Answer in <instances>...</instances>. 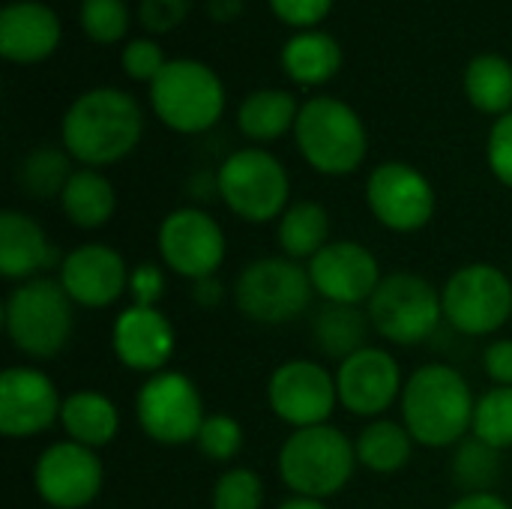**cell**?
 <instances>
[{
    "instance_id": "44",
    "label": "cell",
    "mask_w": 512,
    "mask_h": 509,
    "mask_svg": "<svg viewBox=\"0 0 512 509\" xmlns=\"http://www.w3.org/2000/svg\"><path fill=\"white\" fill-rule=\"evenodd\" d=\"M447 509H512L501 495L495 492H474V495H462L459 501H453Z\"/></svg>"
},
{
    "instance_id": "3",
    "label": "cell",
    "mask_w": 512,
    "mask_h": 509,
    "mask_svg": "<svg viewBox=\"0 0 512 509\" xmlns=\"http://www.w3.org/2000/svg\"><path fill=\"white\" fill-rule=\"evenodd\" d=\"M354 441L336 426L297 429L285 438L279 450V477L282 483L303 498L327 501L339 495L357 468Z\"/></svg>"
},
{
    "instance_id": "37",
    "label": "cell",
    "mask_w": 512,
    "mask_h": 509,
    "mask_svg": "<svg viewBox=\"0 0 512 509\" xmlns=\"http://www.w3.org/2000/svg\"><path fill=\"white\" fill-rule=\"evenodd\" d=\"M165 54L156 42L150 39H132L126 48H123V69L129 78L135 81H156V75L165 69Z\"/></svg>"
},
{
    "instance_id": "29",
    "label": "cell",
    "mask_w": 512,
    "mask_h": 509,
    "mask_svg": "<svg viewBox=\"0 0 512 509\" xmlns=\"http://www.w3.org/2000/svg\"><path fill=\"white\" fill-rule=\"evenodd\" d=\"M297 99L288 90H255L237 111L240 132L252 141H276L297 123Z\"/></svg>"
},
{
    "instance_id": "20",
    "label": "cell",
    "mask_w": 512,
    "mask_h": 509,
    "mask_svg": "<svg viewBox=\"0 0 512 509\" xmlns=\"http://www.w3.org/2000/svg\"><path fill=\"white\" fill-rule=\"evenodd\" d=\"M114 357L144 375H156L174 354V327L159 306H126L111 327Z\"/></svg>"
},
{
    "instance_id": "13",
    "label": "cell",
    "mask_w": 512,
    "mask_h": 509,
    "mask_svg": "<svg viewBox=\"0 0 512 509\" xmlns=\"http://www.w3.org/2000/svg\"><path fill=\"white\" fill-rule=\"evenodd\" d=\"M102 462L96 450L75 441H57L45 447L33 465V486L42 504L51 509L90 507L102 492Z\"/></svg>"
},
{
    "instance_id": "11",
    "label": "cell",
    "mask_w": 512,
    "mask_h": 509,
    "mask_svg": "<svg viewBox=\"0 0 512 509\" xmlns=\"http://www.w3.org/2000/svg\"><path fill=\"white\" fill-rule=\"evenodd\" d=\"M135 417L144 435L162 447L192 444L207 420L195 381L171 369H162L144 381L135 396Z\"/></svg>"
},
{
    "instance_id": "9",
    "label": "cell",
    "mask_w": 512,
    "mask_h": 509,
    "mask_svg": "<svg viewBox=\"0 0 512 509\" xmlns=\"http://www.w3.org/2000/svg\"><path fill=\"white\" fill-rule=\"evenodd\" d=\"M372 330L393 345H420L444 321L441 291L417 273H390L366 303Z\"/></svg>"
},
{
    "instance_id": "15",
    "label": "cell",
    "mask_w": 512,
    "mask_h": 509,
    "mask_svg": "<svg viewBox=\"0 0 512 509\" xmlns=\"http://www.w3.org/2000/svg\"><path fill=\"white\" fill-rule=\"evenodd\" d=\"M267 402H270V411L282 423H288L294 432L324 426L339 402L336 378L321 363H312L303 357L288 360L270 375Z\"/></svg>"
},
{
    "instance_id": "43",
    "label": "cell",
    "mask_w": 512,
    "mask_h": 509,
    "mask_svg": "<svg viewBox=\"0 0 512 509\" xmlns=\"http://www.w3.org/2000/svg\"><path fill=\"white\" fill-rule=\"evenodd\" d=\"M222 297H225V288H222V282H219L216 276H207V279L192 282V300H195L201 309H213V306H219V303H222Z\"/></svg>"
},
{
    "instance_id": "19",
    "label": "cell",
    "mask_w": 512,
    "mask_h": 509,
    "mask_svg": "<svg viewBox=\"0 0 512 509\" xmlns=\"http://www.w3.org/2000/svg\"><path fill=\"white\" fill-rule=\"evenodd\" d=\"M57 282L75 306L108 309L129 294V267L117 249L105 243H84L60 261Z\"/></svg>"
},
{
    "instance_id": "28",
    "label": "cell",
    "mask_w": 512,
    "mask_h": 509,
    "mask_svg": "<svg viewBox=\"0 0 512 509\" xmlns=\"http://www.w3.org/2000/svg\"><path fill=\"white\" fill-rule=\"evenodd\" d=\"M414 438L405 423L393 420H372L354 441L357 462L372 474H396L411 462Z\"/></svg>"
},
{
    "instance_id": "18",
    "label": "cell",
    "mask_w": 512,
    "mask_h": 509,
    "mask_svg": "<svg viewBox=\"0 0 512 509\" xmlns=\"http://www.w3.org/2000/svg\"><path fill=\"white\" fill-rule=\"evenodd\" d=\"M63 399L54 381L30 366H12L0 375V432L12 441L36 438L60 420Z\"/></svg>"
},
{
    "instance_id": "45",
    "label": "cell",
    "mask_w": 512,
    "mask_h": 509,
    "mask_svg": "<svg viewBox=\"0 0 512 509\" xmlns=\"http://www.w3.org/2000/svg\"><path fill=\"white\" fill-rule=\"evenodd\" d=\"M207 9L216 21H231L243 12V0H207Z\"/></svg>"
},
{
    "instance_id": "8",
    "label": "cell",
    "mask_w": 512,
    "mask_h": 509,
    "mask_svg": "<svg viewBox=\"0 0 512 509\" xmlns=\"http://www.w3.org/2000/svg\"><path fill=\"white\" fill-rule=\"evenodd\" d=\"M156 117L183 135L207 132L225 111V87L219 75L198 60H168L150 84Z\"/></svg>"
},
{
    "instance_id": "42",
    "label": "cell",
    "mask_w": 512,
    "mask_h": 509,
    "mask_svg": "<svg viewBox=\"0 0 512 509\" xmlns=\"http://www.w3.org/2000/svg\"><path fill=\"white\" fill-rule=\"evenodd\" d=\"M483 366L495 387H512V339H495L483 354Z\"/></svg>"
},
{
    "instance_id": "1",
    "label": "cell",
    "mask_w": 512,
    "mask_h": 509,
    "mask_svg": "<svg viewBox=\"0 0 512 509\" xmlns=\"http://www.w3.org/2000/svg\"><path fill=\"white\" fill-rule=\"evenodd\" d=\"M144 132L138 102L114 87H96L78 96L63 114V150L84 168L114 165L129 156Z\"/></svg>"
},
{
    "instance_id": "35",
    "label": "cell",
    "mask_w": 512,
    "mask_h": 509,
    "mask_svg": "<svg viewBox=\"0 0 512 509\" xmlns=\"http://www.w3.org/2000/svg\"><path fill=\"white\" fill-rule=\"evenodd\" d=\"M213 509H261L264 480L249 468L225 471L213 486Z\"/></svg>"
},
{
    "instance_id": "12",
    "label": "cell",
    "mask_w": 512,
    "mask_h": 509,
    "mask_svg": "<svg viewBox=\"0 0 512 509\" xmlns=\"http://www.w3.org/2000/svg\"><path fill=\"white\" fill-rule=\"evenodd\" d=\"M156 246L162 264L189 282L216 276L228 252L222 225L198 207L168 213L156 231Z\"/></svg>"
},
{
    "instance_id": "27",
    "label": "cell",
    "mask_w": 512,
    "mask_h": 509,
    "mask_svg": "<svg viewBox=\"0 0 512 509\" xmlns=\"http://www.w3.org/2000/svg\"><path fill=\"white\" fill-rule=\"evenodd\" d=\"M282 66L297 84H324L342 66V48L321 30L297 33L282 48Z\"/></svg>"
},
{
    "instance_id": "14",
    "label": "cell",
    "mask_w": 512,
    "mask_h": 509,
    "mask_svg": "<svg viewBox=\"0 0 512 509\" xmlns=\"http://www.w3.org/2000/svg\"><path fill=\"white\" fill-rule=\"evenodd\" d=\"M366 201L372 216L396 234H414L435 216V189L408 162L378 165L366 180Z\"/></svg>"
},
{
    "instance_id": "34",
    "label": "cell",
    "mask_w": 512,
    "mask_h": 509,
    "mask_svg": "<svg viewBox=\"0 0 512 509\" xmlns=\"http://www.w3.org/2000/svg\"><path fill=\"white\" fill-rule=\"evenodd\" d=\"M195 447L210 462H231L243 450V426L231 414H210L201 423V432L195 438Z\"/></svg>"
},
{
    "instance_id": "30",
    "label": "cell",
    "mask_w": 512,
    "mask_h": 509,
    "mask_svg": "<svg viewBox=\"0 0 512 509\" xmlns=\"http://www.w3.org/2000/svg\"><path fill=\"white\" fill-rule=\"evenodd\" d=\"M465 93L471 105L483 114H510L512 66L501 54H480L465 69Z\"/></svg>"
},
{
    "instance_id": "41",
    "label": "cell",
    "mask_w": 512,
    "mask_h": 509,
    "mask_svg": "<svg viewBox=\"0 0 512 509\" xmlns=\"http://www.w3.org/2000/svg\"><path fill=\"white\" fill-rule=\"evenodd\" d=\"M270 6L291 27H315L327 18L333 0H270Z\"/></svg>"
},
{
    "instance_id": "46",
    "label": "cell",
    "mask_w": 512,
    "mask_h": 509,
    "mask_svg": "<svg viewBox=\"0 0 512 509\" xmlns=\"http://www.w3.org/2000/svg\"><path fill=\"white\" fill-rule=\"evenodd\" d=\"M279 509H330L324 501H318V498H303V495H294V498H288V501H282Z\"/></svg>"
},
{
    "instance_id": "31",
    "label": "cell",
    "mask_w": 512,
    "mask_h": 509,
    "mask_svg": "<svg viewBox=\"0 0 512 509\" xmlns=\"http://www.w3.org/2000/svg\"><path fill=\"white\" fill-rule=\"evenodd\" d=\"M69 177H72L69 153L60 147H51V144L30 150L18 168V186L30 198H54V195L60 198Z\"/></svg>"
},
{
    "instance_id": "26",
    "label": "cell",
    "mask_w": 512,
    "mask_h": 509,
    "mask_svg": "<svg viewBox=\"0 0 512 509\" xmlns=\"http://www.w3.org/2000/svg\"><path fill=\"white\" fill-rule=\"evenodd\" d=\"M276 240L285 258L312 261L330 243V213L318 201H297L282 213Z\"/></svg>"
},
{
    "instance_id": "10",
    "label": "cell",
    "mask_w": 512,
    "mask_h": 509,
    "mask_svg": "<svg viewBox=\"0 0 512 509\" xmlns=\"http://www.w3.org/2000/svg\"><path fill=\"white\" fill-rule=\"evenodd\" d=\"M444 321L462 336H492L512 318L510 276L486 261L459 267L441 288Z\"/></svg>"
},
{
    "instance_id": "21",
    "label": "cell",
    "mask_w": 512,
    "mask_h": 509,
    "mask_svg": "<svg viewBox=\"0 0 512 509\" xmlns=\"http://www.w3.org/2000/svg\"><path fill=\"white\" fill-rule=\"evenodd\" d=\"M60 42V21L57 15L36 3L18 0L0 12V54L15 63H36L45 60Z\"/></svg>"
},
{
    "instance_id": "5",
    "label": "cell",
    "mask_w": 512,
    "mask_h": 509,
    "mask_svg": "<svg viewBox=\"0 0 512 509\" xmlns=\"http://www.w3.org/2000/svg\"><path fill=\"white\" fill-rule=\"evenodd\" d=\"M294 138L303 159L330 177L357 171L369 150L360 114L336 96H315L300 105Z\"/></svg>"
},
{
    "instance_id": "6",
    "label": "cell",
    "mask_w": 512,
    "mask_h": 509,
    "mask_svg": "<svg viewBox=\"0 0 512 509\" xmlns=\"http://www.w3.org/2000/svg\"><path fill=\"white\" fill-rule=\"evenodd\" d=\"M216 192L234 216L252 225L282 219V213L291 207L288 171L273 153L261 147L231 153L216 171Z\"/></svg>"
},
{
    "instance_id": "4",
    "label": "cell",
    "mask_w": 512,
    "mask_h": 509,
    "mask_svg": "<svg viewBox=\"0 0 512 509\" xmlns=\"http://www.w3.org/2000/svg\"><path fill=\"white\" fill-rule=\"evenodd\" d=\"M72 300L57 279H30L9 291L3 306V327L15 351L30 360L57 357L72 339Z\"/></svg>"
},
{
    "instance_id": "2",
    "label": "cell",
    "mask_w": 512,
    "mask_h": 509,
    "mask_svg": "<svg viewBox=\"0 0 512 509\" xmlns=\"http://www.w3.org/2000/svg\"><path fill=\"white\" fill-rule=\"evenodd\" d=\"M402 423L423 447L444 450L465 441L477 399L462 372L444 363L420 366L402 390Z\"/></svg>"
},
{
    "instance_id": "16",
    "label": "cell",
    "mask_w": 512,
    "mask_h": 509,
    "mask_svg": "<svg viewBox=\"0 0 512 509\" xmlns=\"http://www.w3.org/2000/svg\"><path fill=\"white\" fill-rule=\"evenodd\" d=\"M336 390H339V405L345 411H351L354 417L381 420V414L396 399H402L405 381L390 351L366 345L363 351L339 363Z\"/></svg>"
},
{
    "instance_id": "40",
    "label": "cell",
    "mask_w": 512,
    "mask_h": 509,
    "mask_svg": "<svg viewBox=\"0 0 512 509\" xmlns=\"http://www.w3.org/2000/svg\"><path fill=\"white\" fill-rule=\"evenodd\" d=\"M189 0H141L138 18L150 33H165L174 30L186 18Z\"/></svg>"
},
{
    "instance_id": "39",
    "label": "cell",
    "mask_w": 512,
    "mask_h": 509,
    "mask_svg": "<svg viewBox=\"0 0 512 509\" xmlns=\"http://www.w3.org/2000/svg\"><path fill=\"white\" fill-rule=\"evenodd\" d=\"M489 168L492 174L512 189V111L498 117L489 132Z\"/></svg>"
},
{
    "instance_id": "24",
    "label": "cell",
    "mask_w": 512,
    "mask_h": 509,
    "mask_svg": "<svg viewBox=\"0 0 512 509\" xmlns=\"http://www.w3.org/2000/svg\"><path fill=\"white\" fill-rule=\"evenodd\" d=\"M60 207L75 228L96 231L111 222L117 210V192L105 174L96 168H81L72 171L66 189L60 192Z\"/></svg>"
},
{
    "instance_id": "32",
    "label": "cell",
    "mask_w": 512,
    "mask_h": 509,
    "mask_svg": "<svg viewBox=\"0 0 512 509\" xmlns=\"http://www.w3.org/2000/svg\"><path fill=\"white\" fill-rule=\"evenodd\" d=\"M450 474H453L456 486L465 489V495L492 492L495 480L501 477V450H495V447H489L471 435V438L456 444Z\"/></svg>"
},
{
    "instance_id": "38",
    "label": "cell",
    "mask_w": 512,
    "mask_h": 509,
    "mask_svg": "<svg viewBox=\"0 0 512 509\" xmlns=\"http://www.w3.org/2000/svg\"><path fill=\"white\" fill-rule=\"evenodd\" d=\"M129 297L135 306H159L165 297V270L156 261H141L129 270Z\"/></svg>"
},
{
    "instance_id": "33",
    "label": "cell",
    "mask_w": 512,
    "mask_h": 509,
    "mask_svg": "<svg viewBox=\"0 0 512 509\" xmlns=\"http://www.w3.org/2000/svg\"><path fill=\"white\" fill-rule=\"evenodd\" d=\"M471 435L495 450L512 447V387H492L477 399Z\"/></svg>"
},
{
    "instance_id": "17",
    "label": "cell",
    "mask_w": 512,
    "mask_h": 509,
    "mask_svg": "<svg viewBox=\"0 0 512 509\" xmlns=\"http://www.w3.org/2000/svg\"><path fill=\"white\" fill-rule=\"evenodd\" d=\"M309 279L324 303L363 306L381 285L378 258L354 240H330L309 264Z\"/></svg>"
},
{
    "instance_id": "36",
    "label": "cell",
    "mask_w": 512,
    "mask_h": 509,
    "mask_svg": "<svg viewBox=\"0 0 512 509\" xmlns=\"http://www.w3.org/2000/svg\"><path fill=\"white\" fill-rule=\"evenodd\" d=\"M81 27L93 42L111 45L129 30V9L123 0H81Z\"/></svg>"
},
{
    "instance_id": "22",
    "label": "cell",
    "mask_w": 512,
    "mask_h": 509,
    "mask_svg": "<svg viewBox=\"0 0 512 509\" xmlns=\"http://www.w3.org/2000/svg\"><path fill=\"white\" fill-rule=\"evenodd\" d=\"M54 264V243L45 228L21 213L3 210L0 213V276L9 282H30L39 279L42 270Z\"/></svg>"
},
{
    "instance_id": "23",
    "label": "cell",
    "mask_w": 512,
    "mask_h": 509,
    "mask_svg": "<svg viewBox=\"0 0 512 509\" xmlns=\"http://www.w3.org/2000/svg\"><path fill=\"white\" fill-rule=\"evenodd\" d=\"M60 426L69 435V441L99 450L114 441L120 429V411L108 396L96 390H78L63 399Z\"/></svg>"
},
{
    "instance_id": "7",
    "label": "cell",
    "mask_w": 512,
    "mask_h": 509,
    "mask_svg": "<svg viewBox=\"0 0 512 509\" xmlns=\"http://www.w3.org/2000/svg\"><path fill=\"white\" fill-rule=\"evenodd\" d=\"M309 267L285 255L249 261L234 282V303L240 315L255 324H288L306 315L312 303Z\"/></svg>"
},
{
    "instance_id": "25",
    "label": "cell",
    "mask_w": 512,
    "mask_h": 509,
    "mask_svg": "<svg viewBox=\"0 0 512 509\" xmlns=\"http://www.w3.org/2000/svg\"><path fill=\"white\" fill-rule=\"evenodd\" d=\"M312 333L318 348L330 357V360H348L351 354L363 351L372 333V321L369 312H363L360 306H342V303H324L315 312L312 321Z\"/></svg>"
}]
</instances>
